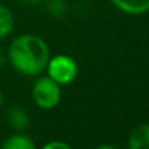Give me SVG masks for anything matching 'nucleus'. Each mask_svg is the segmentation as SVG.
I'll use <instances>...</instances> for the list:
<instances>
[{
	"label": "nucleus",
	"instance_id": "nucleus-1",
	"mask_svg": "<svg viewBox=\"0 0 149 149\" xmlns=\"http://www.w3.org/2000/svg\"><path fill=\"white\" fill-rule=\"evenodd\" d=\"M47 42L34 34H22L12 40L8 48L10 66L24 76H40L50 60Z\"/></svg>",
	"mask_w": 149,
	"mask_h": 149
},
{
	"label": "nucleus",
	"instance_id": "nucleus-2",
	"mask_svg": "<svg viewBox=\"0 0 149 149\" xmlns=\"http://www.w3.org/2000/svg\"><path fill=\"white\" fill-rule=\"evenodd\" d=\"M31 97L35 105L41 110H53L61 100V85L54 82L50 76H38L32 85Z\"/></svg>",
	"mask_w": 149,
	"mask_h": 149
},
{
	"label": "nucleus",
	"instance_id": "nucleus-3",
	"mask_svg": "<svg viewBox=\"0 0 149 149\" xmlns=\"http://www.w3.org/2000/svg\"><path fill=\"white\" fill-rule=\"evenodd\" d=\"M45 72H47V76H50L54 82L64 86L74 82V79L79 74V67L73 57L67 54H56V56H50Z\"/></svg>",
	"mask_w": 149,
	"mask_h": 149
},
{
	"label": "nucleus",
	"instance_id": "nucleus-4",
	"mask_svg": "<svg viewBox=\"0 0 149 149\" xmlns=\"http://www.w3.org/2000/svg\"><path fill=\"white\" fill-rule=\"evenodd\" d=\"M127 146L130 149H149V123L137 124L130 130Z\"/></svg>",
	"mask_w": 149,
	"mask_h": 149
},
{
	"label": "nucleus",
	"instance_id": "nucleus-5",
	"mask_svg": "<svg viewBox=\"0 0 149 149\" xmlns=\"http://www.w3.org/2000/svg\"><path fill=\"white\" fill-rule=\"evenodd\" d=\"M111 3L120 12L132 16L149 12V0H111Z\"/></svg>",
	"mask_w": 149,
	"mask_h": 149
},
{
	"label": "nucleus",
	"instance_id": "nucleus-6",
	"mask_svg": "<svg viewBox=\"0 0 149 149\" xmlns=\"http://www.w3.org/2000/svg\"><path fill=\"white\" fill-rule=\"evenodd\" d=\"M8 123L15 132H24L31 124V117L28 111L22 107H12L8 111Z\"/></svg>",
	"mask_w": 149,
	"mask_h": 149
},
{
	"label": "nucleus",
	"instance_id": "nucleus-7",
	"mask_svg": "<svg viewBox=\"0 0 149 149\" xmlns=\"http://www.w3.org/2000/svg\"><path fill=\"white\" fill-rule=\"evenodd\" d=\"M2 148L3 149H34L35 142L26 133L16 132L15 134L6 137V140L2 143Z\"/></svg>",
	"mask_w": 149,
	"mask_h": 149
},
{
	"label": "nucleus",
	"instance_id": "nucleus-8",
	"mask_svg": "<svg viewBox=\"0 0 149 149\" xmlns=\"http://www.w3.org/2000/svg\"><path fill=\"white\" fill-rule=\"evenodd\" d=\"M13 26H15V21L12 12L5 5L0 3V40L9 37L10 32L13 31Z\"/></svg>",
	"mask_w": 149,
	"mask_h": 149
},
{
	"label": "nucleus",
	"instance_id": "nucleus-9",
	"mask_svg": "<svg viewBox=\"0 0 149 149\" xmlns=\"http://www.w3.org/2000/svg\"><path fill=\"white\" fill-rule=\"evenodd\" d=\"M45 6H47V12L54 18H63L69 9L66 0H47Z\"/></svg>",
	"mask_w": 149,
	"mask_h": 149
},
{
	"label": "nucleus",
	"instance_id": "nucleus-10",
	"mask_svg": "<svg viewBox=\"0 0 149 149\" xmlns=\"http://www.w3.org/2000/svg\"><path fill=\"white\" fill-rule=\"evenodd\" d=\"M42 148L44 149H70V145L66 142H61V140H53V142L45 143Z\"/></svg>",
	"mask_w": 149,
	"mask_h": 149
},
{
	"label": "nucleus",
	"instance_id": "nucleus-11",
	"mask_svg": "<svg viewBox=\"0 0 149 149\" xmlns=\"http://www.w3.org/2000/svg\"><path fill=\"white\" fill-rule=\"evenodd\" d=\"M18 2H21V3H24V5H28V6H32V5L41 3L42 0H18Z\"/></svg>",
	"mask_w": 149,
	"mask_h": 149
},
{
	"label": "nucleus",
	"instance_id": "nucleus-12",
	"mask_svg": "<svg viewBox=\"0 0 149 149\" xmlns=\"http://www.w3.org/2000/svg\"><path fill=\"white\" fill-rule=\"evenodd\" d=\"M5 61H6V56H5V53H3V50L0 48V69L3 67V64H5Z\"/></svg>",
	"mask_w": 149,
	"mask_h": 149
},
{
	"label": "nucleus",
	"instance_id": "nucleus-13",
	"mask_svg": "<svg viewBox=\"0 0 149 149\" xmlns=\"http://www.w3.org/2000/svg\"><path fill=\"white\" fill-rule=\"evenodd\" d=\"M2 105H3V94L0 91V108H2Z\"/></svg>",
	"mask_w": 149,
	"mask_h": 149
}]
</instances>
